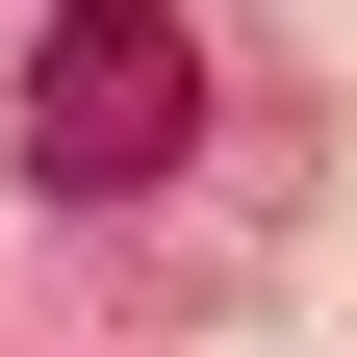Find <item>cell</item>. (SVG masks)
<instances>
[{"mask_svg": "<svg viewBox=\"0 0 357 357\" xmlns=\"http://www.w3.org/2000/svg\"><path fill=\"white\" fill-rule=\"evenodd\" d=\"M178 153H204V26L178 0H52L26 26V178L52 204H128Z\"/></svg>", "mask_w": 357, "mask_h": 357, "instance_id": "obj_1", "label": "cell"}]
</instances>
